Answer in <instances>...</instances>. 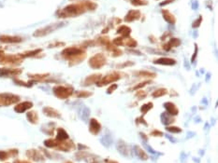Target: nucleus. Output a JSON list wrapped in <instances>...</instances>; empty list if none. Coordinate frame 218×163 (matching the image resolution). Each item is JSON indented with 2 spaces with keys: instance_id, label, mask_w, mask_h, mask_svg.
I'll return each mask as SVG.
<instances>
[{
  "instance_id": "3c124183",
  "label": "nucleus",
  "mask_w": 218,
  "mask_h": 163,
  "mask_svg": "<svg viewBox=\"0 0 218 163\" xmlns=\"http://www.w3.org/2000/svg\"><path fill=\"white\" fill-rule=\"evenodd\" d=\"M139 134H140V136H142V138H143V139H144L145 141H147V140H148V138H147V136H144V134H143L142 132H140Z\"/></svg>"
},
{
  "instance_id": "09e8293b",
  "label": "nucleus",
  "mask_w": 218,
  "mask_h": 163,
  "mask_svg": "<svg viewBox=\"0 0 218 163\" xmlns=\"http://www.w3.org/2000/svg\"><path fill=\"white\" fill-rule=\"evenodd\" d=\"M133 64V63H130V62H127V63H122V64H120L119 66H122V67H125V66H126V65H132Z\"/></svg>"
},
{
  "instance_id": "864d4df0",
  "label": "nucleus",
  "mask_w": 218,
  "mask_h": 163,
  "mask_svg": "<svg viewBox=\"0 0 218 163\" xmlns=\"http://www.w3.org/2000/svg\"><path fill=\"white\" fill-rule=\"evenodd\" d=\"M3 54H4V51L3 50H0V56L3 55Z\"/></svg>"
},
{
  "instance_id": "a18cd8bd",
  "label": "nucleus",
  "mask_w": 218,
  "mask_h": 163,
  "mask_svg": "<svg viewBox=\"0 0 218 163\" xmlns=\"http://www.w3.org/2000/svg\"><path fill=\"white\" fill-rule=\"evenodd\" d=\"M116 88H117V85H116V84H113L112 87H110V88H109V90H107V92H108V93H112V91H113V90H114L115 89H116Z\"/></svg>"
},
{
  "instance_id": "c9c22d12",
  "label": "nucleus",
  "mask_w": 218,
  "mask_h": 163,
  "mask_svg": "<svg viewBox=\"0 0 218 163\" xmlns=\"http://www.w3.org/2000/svg\"><path fill=\"white\" fill-rule=\"evenodd\" d=\"M166 130H168V132H171V133H180V132H182V130L180 128H179V127H174V126L166 127Z\"/></svg>"
},
{
  "instance_id": "393cba45",
  "label": "nucleus",
  "mask_w": 218,
  "mask_h": 163,
  "mask_svg": "<svg viewBox=\"0 0 218 163\" xmlns=\"http://www.w3.org/2000/svg\"><path fill=\"white\" fill-rule=\"evenodd\" d=\"M161 121L164 125H170L172 122H174V119L171 116V115L165 112L161 115Z\"/></svg>"
},
{
  "instance_id": "e433bc0d",
  "label": "nucleus",
  "mask_w": 218,
  "mask_h": 163,
  "mask_svg": "<svg viewBox=\"0 0 218 163\" xmlns=\"http://www.w3.org/2000/svg\"><path fill=\"white\" fill-rule=\"evenodd\" d=\"M138 74L140 76H149V77H155L156 76V74L152 73V72H148V71H139Z\"/></svg>"
},
{
  "instance_id": "6e6552de",
  "label": "nucleus",
  "mask_w": 218,
  "mask_h": 163,
  "mask_svg": "<svg viewBox=\"0 0 218 163\" xmlns=\"http://www.w3.org/2000/svg\"><path fill=\"white\" fill-rule=\"evenodd\" d=\"M120 77H121V76L118 73H112V74H110V75H107L106 76H104L103 78H102L101 80H99L97 83V85L98 87L105 86V85H107V84H111L112 82L117 81Z\"/></svg>"
},
{
  "instance_id": "4c0bfd02",
  "label": "nucleus",
  "mask_w": 218,
  "mask_h": 163,
  "mask_svg": "<svg viewBox=\"0 0 218 163\" xmlns=\"http://www.w3.org/2000/svg\"><path fill=\"white\" fill-rule=\"evenodd\" d=\"M92 95V92L90 91H85V90H81L76 92V96L77 97H89Z\"/></svg>"
},
{
  "instance_id": "f704fd0d",
  "label": "nucleus",
  "mask_w": 218,
  "mask_h": 163,
  "mask_svg": "<svg viewBox=\"0 0 218 163\" xmlns=\"http://www.w3.org/2000/svg\"><path fill=\"white\" fill-rule=\"evenodd\" d=\"M152 108H153V103H148L146 104H143V106H142V108H140V111H142L143 114H146Z\"/></svg>"
},
{
  "instance_id": "a211bd4d",
  "label": "nucleus",
  "mask_w": 218,
  "mask_h": 163,
  "mask_svg": "<svg viewBox=\"0 0 218 163\" xmlns=\"http://www.w3.org/2000/svg\"><path fill=\"white\" fill-rule=\"evenodd\" d=\"M164 106L167 109V111H168L167 113H169L170 115H171V116H176V115H178L179 110H178L177 106H175L174 103H165Z\"/></svg>"
},
{
  "instance_id": "6ab92c4d",
  "label": "nucleus",
  "mask_w": 218,
  "mask_h": 163,
  "mask_svg": "<svg viewBox=\"0 0 218 163\" xmlns=\"http://www.w3.org/2000/svg\"><path fill=\"white\" fill-rule=\"evenodd\" d=\"M162 15H163V18L165 19V21L168 22L169 23L174 24L176 23V18L173 16L168 9H163L162 10Z\"/></svg>"
},
{
  "instance_id": "423d86ee",
  "label": "nucleus",
  "mask_w": 218,
  "mask_h": 163,
  "mask_svg": "<svg viewBox=\"0 0 218 163\" xmlns=\"http://www.w3.org/2000/svg\"><path fill=\"white\" fill-rule=\"evenodd\" d=\"M73 92V89L65 86H57L54 88V93L57 98L60 99H67Z\"/></svg>"
},
{
  "instance_id": "20e7f679",
  "label": "nucleus",
  "mask_w": 218,
  "mask_h": 163,
  "mask_svg": "<svg viewBox=\"0 0 218 163\" xmlns=\"http://www.w3.org/2000/svg\"><path fill=\"white\" fill-rule=\"evenodd\" d=\"M20 101V97L12 93H0V106H8L10 104L17 103Z\"/></svg>"
},
{
  "instance_id": "a19ab883",
  "label": "nucleus",
  "mask_w": 218,
  "mask_h": 163,
  "mask_svg": "<svg viewBox=\"0 0 218 163\" xmlns=\"http://www.w3.org/2000/svg\"><path fill=\"white\" fill-rule=\"evenodd\" d=\"M151 81H147V82H142V83H139V85H137V86H135L133 88V90H139L140 88H142V87H144V86H146L147 84H149Z\"/></svg>"
},
{
  "instance_id": "0eeeda50",
  "label": "nucleus",
  "mask_w": 218,
  "mask_h": 163,
  "mask_svg": "<svg viewBox=\"0 0 218 163\" xmlns=\"http://www.w3.org/2000/svg\"><path fill=\"white\" fill-rule=\"evenodd\" d=\"M106 63V57L102 53H98L89 60V65L92 68H100Z\"/></svg>"
},
{
  "instance_id": "37998d69",
  "label": "nucleus",
  "mask_w": 218,
  "mask_h": 163,
  "mask_svg": "<svg viewBox=\"0 0 218 163\" xmlns=\"http://www.w3.org/2000/svg\"><path fill=\"white\" fill-rule=\"evenodd\" d=\"M136 123L138 124V125H139V123H142V124H144V125H146V126L148 125V124H147V122L143 119V117H142H142H139V119H136Z\"/></svg>"
},
{
  "instance_id": "f8f14e48",
  "label": "nucleus",
  "mask_w": 218,
  "mask_h": 163,
  "mask_svg": "<svg viewBox=\"0 0 218 163\" xmlns=\"http://www.w3.org/2000/svg\"><path fill=\"white\" fill-rule=\"evenodd\" d=\"M22 73L21 69H15V68H2L0 69V76H17Z\"/></svg>"
},
{
  "instance_id": "603ef678",
  "label": "nucleus",
  "mask_w": 218,
  "mask_h": 163,
  "mask_svg": "<svg viewBox=\"0 0 218 163\" xmlns=\"http://www.w3.org/2000/svg\"><path fill=\"white\" fill-rule=\"evenodd\" d=\"M106 161V163H118L117 161H114V160H105Z\"/></svg>"
},
{
  "instance_id": "c85d7f7f",
  "label": "nucleus",
  "mask_w": 218,
  "mask_h": 163,
  "mask_svg": "<svg viewBox=\"0 0 218 163\" xmlns=\"http://www.w3.org/2000/svg\"><path fill=\"white\" fill-rule=\"evenodd\" d=\"M57 143H58V141H57L56 139H49V140L44 141V145H45V146L50 147V148L56 147Z\"/></svg>"
},
{
  "instance_id": "2eb2a0df",
  "label": "nucleus",
  "mask_w": 218,
  "mask_h": 163,
  "mask_svg": "<svg viewBox=\"0 0 218 163\" xmlns=\"http://www.w3.org/2000/svg\"><path fill=\"white\" fill-rule=\"evenodd\" d=\"M32 106H33V103L31 102H23L16 104L14 106V111L17 113H23L26 110L30 109Z\"/></svg>"
},
{
  "instance_id": "9b49d317",
  "label": "nucleus",
  "mask_w": 218,
  "mask_h": 163,
  "mask_svg": "<svg viewBox=\"0 0 218 163\" xmlns=\"http://www.w3.org/2000/svg\"><path fill=\"white\" fill-rule=\"evenodd\" d=\"M117 149L120 152V154H122L125 156H129L131 155L129 146H128L127 143H126L124 141H119L117 143Z\"/></svg>"
},
{
  "instance_id": "79ce46f5",
  "label": "nucleus",
  "mask_w": 218,
  "mask_h": 163,
  "mask_svg": "<svg viewBox=\"0 0 218 163\" xmlns=\"http://www.w3.org/2000/svg\"><path fill=\"white\" fill-rule=\"evenodd\" d=\"M143 145H144V147H145L147 150H148V151H149L150 153H153V154H157V153H156V151H155V150H153V148H152L150 146L147 145V143H144Z\"/></svg>"
},
{
  "instance_id": "2f4dec72",
  "label": "nucleus",
  "mask_w": 218,
  "mask_h": 163,
  "mask_svg": "<svg viewBox=\"0 0 218 163\" xmlns=\"http://www.w3.org/2000/svg\"><path fill=\"white\" fill-rule=\"evenodd\" d=\"M130 3L133 6H145L148 4V1L146 0H130Z\"/></svg>"
},
{
  "instance_id": "cd10ccee",
  "label": "nucleus",
  "mask_w": 218,
  "mask_h": 163,
  "mask_svg": "<svg viewBox=\"0 0 218 163\" xmlns=\"http://www.w3.org/2000/svg\"><path fill=\"white\" fill-rule=\"evenodd\" d=\"M42 49H35V50H31V51H26V52H24V53H22V54H19L20 55L23 59V58H27V57H32V56H35L37 55V53H40V52H41Z\"/></svg>"
},
{
  "instance_id": "7c9ffc66",
  "label": "nucleus",
  "mask_w": 218,
  "mask_h": 163,
  "mask_svg": "<svg viewBox=\"0 0 218 163\" xmlns=\"http://www.w3.org/2000/svg\"><path fill=\"white\" fill-rule=\"evenodd\" d=\"M167 93H168V90L166 89H158L155 91V92H153V96L155 98H158V97L164 96Z\"/></svg>"
},
{
  "instance_id": "473e14b6",
  "label": "nucleus",
  "mask_w": 218,
  "mask_h": 163,
  "mask_svg": "<svg viewBox=\"0 0 218 163\" xmlns=\"http://www.w3.org/2000/svg\"><path fill=\"white\" fill-rule=\"evenodd\" d=\"M10 156V150L9 151H3V150H0V160H6L8 159Z\"/></svg>"
},
{
  "instance_id": "a878e982",
  "label": "nucleus",
  "mask_w": 218,
  "mask_h": 163,
  "mask_svg": "<svg viewBox=\"0 0 218 163\" xmlns=\"http://www.w3.org/2000/svg\"><path fill=\"white\" fill-rule=\"evenodd\" d=\"M128 46L130 48H135L138 45V42L134 38L131 37H123V46Z\"/></svg>"
},
{
  "instance_id": "4468645a",
  "label": "nucleus",
  "mask_w": 218,
  "mask_h": 163,
  "mask_svg": "<svg viewBox=\"0 0 218 163\" xmlns=\"http://www.w3.org/2000/svg\"><path fill=\"white\" fill-rule=\"evenodd\" d=\"M140 17V12L136 9H131L127 12V14L125 17V22L126 23H132L136 20H139Z\"/></svg>"
},
{
  "instance_id": "4be33fe9",
  "label": "nucleus",
  "mask_w": 218,
  "mask_h": 163,
  "mask_svg": "<svg viewBox=\"0 0 218 163\" xmlns=\"http://www.w3.org/2000/svg\"><path fill=\"white\" fill-rule=\"evenodd\" d=\"M68 138H69V136L65 130L62 129V128L57 129V135H56L57 141H66Z\"/></svg>"
},
{
  "instance_id": "aec40b11",
  "label": "nucleus",
  "mask_w": 218,
  "mask_h": 163,
  "mask_svg": "<svg viewBox=\"0 0 218 163\" xmlns=\"http://www.w3.org/2000/svg\"><path fill=\"white\" fill-rule=\"evenodd\" d=\"M100 79H101V76L100 75H98V74L91 75L84 80V85L89 86V85H92L93 83H98Z\"/></svg>"
},
{
  "instance_id": "b1692460",
  "label": "nucleus",
  "mask_w": 218,
  "mask_h": 163,
  "mask_svg": "<svg viewBox=\"0 0 218 163\" xmlns=\"http://www.w3.org/2000/svg\"><path fill=\"white\" fill-rule=\"evenodd\" d=\"M134 150H135V153L136 155L138 156V158L142 160H146V159H148V156L146 155L145 151L143 149H142L139 146H134Z\"/></svg>"
},
{
  "instance_id": "39448f33",
  "label": "nucleus",
  "mask_w": 218,
  "mask_h": 163,
  "mask_svg": "<svg viewBox=\"0 0 218 163\" xmlns=\"http://www.w3.org/2000/svg\"><path fill=\"white\" fill-rule=\"evenodd\" d=\"M23 62V58L20 55H6L5 53L0 56V63L4 65H16Z\"/></svg>"
},
{
  "instance_id": "ea45409f",
  "label": "nucleus",
  "mask_w": 218,
  "mask_h": 163,
  "mask_svg": "<svg viewBox=\"0 0 218 163\" xmlns=\"http://www.w3.org/2000/svg\"><path fill=\"white\" fill-rule=\"evenodd\" d=\"M82 116H81V117H82V119H87V117L89 116V115H90V110H89L87 107H84L82 109Z\"/></svg>"
},
{
  "instance_id": "ddd939ff",
  "label": "nucleus",
  "mask_w": 218,
  "mask_h": 163,
  "mask_svg": "<svg viewBox=\"0 0 218 163\" xmlns=\"http://www.w3.org/2000/svg\"><path fill=\"white\" fill-rule=\"evenodd\" d=\"M100 130H101L100 123L95 119H92L90 120V123H89V130H90V132L94 135H97L100 132Z\"/></svg>"
},
{
  "instance_id": "f3484780",
  "label": "nucleus",
  "mask_w": 218,
  "mask_h": 163,
  "mask_svg": "<svg viewBox=\"0 0 218 163\" xmlns=\"http://www.w3.org/2000/svg\"><path fill=\"white\" fill-rule=\"evenodd\" d=\"M181 43H182L181 39H179L177 37H171L170 39V41L168 42V44H165L163 48L165 50H170L173 47H178V46H180Z\"/></svg>"
},
{
  "instance_id": "dca6fc26",
  "label": "nucleus",
  "mask_w": 218,
  "mask_h": 163,
  "mask_svg": "<svg viewBox=\"0 0 218 163\" xmlns=\"http://www.w3.org/2000/svg\"><path fill=\"white\" fill-rule=\"evenodd\" d=\"M43 113L50 117H54V119H60L61 117V115L58 111L55 110L54 108L49 107V106H46L43 108Z\"/></svg>"
},
{
  "instance_id": "c756f323",
  "label": "nucleus",
  "mask_w": 218,
  "mask_h": 163,
  "mask_svg": "<svg viewBox=\"0 0 218 163\" xmlns=\"http://www.w3.org/2000/svg\"><path fill=\"white\" fill-rule=\"evenodd\" d=\"M101 143H102V145H103L104 146L110 147V146L112 145V138L109 135H105L103 138L101 139Z\"/></svg>"
},
{
  "instance_id": "7ed1b4c3",
  "label": "nucleus",
  "mask_w": 218,
  "mask_h": 163,
  "mask_svg": "<svg viewBox=\"0 0 218 163\" xmlns=\"http://www.w3.org/2000/svg\"><path fill=\"white\" fill-rule=\"evenodd\" d=\"M62 56L65 57L66 59L68 60H76V58H81L82 59L84 56V50L81 48H77V47H70L67 48L62 51Z\"/></svg>"
},
{
  "instance_id": "5fc2aeb1",
  "label": "nucleus",
  "mask_w": 218,
  "mask_h": 163,
  "mask_svg": "<svg viewBox=\"0 0 218 163\" xmlns=\"http://www.w3.org/2000/svg\"><path fill=\"white\" fill-rule=\"evenodd\" d=\"M66 163H72V162H71V161H67Z\"/></svg>"
},
{
  "instance_id": "9d476101",
  "label": "nucleus",
  "mask_w": 218,
  "mask_h": 163,
  "mask_svg": "<svg viewBox=\"0 0 218 163\" xmlns=\"http://www.w3.org/2000/svg\"><path fill=\"white\" fill-rule=\"evenodd\" d=\"M23 38L20 36H0V42L8 43V44H16L21 43Z\"/></svg>"
},
{
  "instance_id": "bb28decb",
  "label": "nucleus",
  "mask_w": 218,
  "mask_h": 163,
  "mask_svg": "<svg viewBox=\"0 0 218 163\" xmlns=\"http://www.w3.org/2000/svg\"><path fill=\"white\" fill-rule=\"evenodd\" d=\"M26 116H27L28 121L32 124H37L38 122V116L35 111H30V112H28L26 114Z\"/></svg>"
},
{
  "instance_id": "412c9836",
  "label": "nucleus",
  "mask_w": 218,
  "mask_h": 163,
  "mask_svg": "<svg viewBox=\"0 0 218 163\" xmlns=\"http://www.w3.org/2000/svg\"><path fill=\"white\" fill-rule=\"evenodd\" d=\"M156 64H163V65H173L176 63V61L171 58H159L153 62Z\"/></svg>"
},
{
  "instance_id": "49530a36",
  "label": "nucleus",
  "mask_w": 218,
  "mask_h": 163,
  "mask_svg": "<svg viewBox=\"0 0 218 163\" xmlns=\"http://www.w3.org/2000/svg\"><path fill=\"white\" fill-rule=\"evenodd\" d=\"M197 44H195V51H194V55L193 57H192L191 59V62L193 63L195 61V59H196V56H197Z\"/></svg>"
},
{
  "instance_id": "8fccbe9b",
  "label": "nucleus",
  "mask_w": 218,
  "mask_h": 163,
  "mask_svg": "<svg viewBox=\"0 0 218 163\" xmlns=\"http://www.w3.org/2000/svg\"><path fill=\"white\" fill-rule=\"evenodd\" d=\"M14 163H30L28 161H24V160H16Z\"/></svg>"
},
{
  "instance_id": "1a4fd4ad",
  "label": "nucleus",
  "mask_w": 218,
  "mask_h": 163,
  "mask_svg": "<svg viewBox=\"0 0 218 163\" xmlns=\"http://www.w3.org/2000/svg\"><path fill=\"white\" fill-rule=\"evenodd\" d=\"M26 156H28L29 159H33L34 161H37V162H43L44 160H45V159H44V156L40 151H37V150H36V149L27 150V151H26Z\"/></svg>"
},
{
  "instance_id": "c03bdc74",
  "label": "nucleus",
  "mask_w": 218,
  "mask_h": 163,
  "mask_svg": "<svg viewBox=\"0 0 218 163\" xmlns=\"http://www.w3.org/2000/svg\"><path fill=\"white\" fill-rule=\"evenodd\" d=\"M151 134L153 136H163V132H159V130H153V132H151Z\"/></svg>"
},
{
  "instance_id": "5701e85b",
  "label": "nucleus",
  "mask_w": 218,
  "mask_h": 163,
  "mask_svg": "<svg viewBox=\"0 0 218 163\" xmlns=\"http://www.w3.org/2000/svg\"><path fill=\"white\" fill-rule=\"evenodd\" d=\"M130 33H131V29L126 25H122L117 29V34L122 35V37H127L130 35Z\"/></svg>"
},
{
  "instance_id": "f03ea898",
  "label": "nucleus",
  "mask_w": 218,
  "mask_h": 163,
  "mask_svg": "<svg viewBox=\"0 0 218 163\" xmlns=\"http://www.w3.org/2000/svg\"><path fill=\"white\" fill-rule=\"evenodd\" d=\"M64 25H65V23H52V24H49V25L45 26V27L36 30L34 32L33 36L35 37H42V36H48V35L51 34V33H53V32L56 31L57 29L63 27Z\"/></svg>"
},
{
  "instance_id": "f257e3e1",
  "label": "nucleus",
  "mask_w": 218,
  "mask_h": 163,
  "mask_svg": "<svg viewBox=\"0 0 218 163\" xmlns=\"http://www.w3.org/2000/svg\"><path fill=\"white\" fill-rule=\"evenodd\" d=\"M98 7V5L91 2V1H85L79 4H71L65 7L64 9H60L57 12V16L60 18H68V17H74L81 15L84 13L87 10L95 9Z\"/></svg>"
},
{
  "instance_id": "58836bf2",
  "label": "nucleus",
  "mask_w": 218,
  "mask_h": 163,
  "mask_svg": "<svg viewBox=\"0 0 218 163\" xmlns=\"http://www.w3.org/2000/svg\"><path fill=\"white\" fill-rule=\"evenodd\" d=\"M201 22H202V17L200 16V17H198V18L196 20V21H194L193 24H192V27H193V28H197L198 26L200 25Z\"/></svg>"
},
{
  "instance_id": "72a5a7b5",
  "label": "nucleus",
  "mask_w": 218,
  "mask_h": 163,
  "mask_svg": "<svg viewBox=\"0 0 218 163\" xmlns=\"http://www.w3.org/2000/svg\"><path fill=\"white\" fill-rule=\"evenodd\" d=\"M47 76H48V74H42V75H40V74L29 75V77L33 78V79H35V80H41V79H43V78H45V77H47Z\"/></svg>"
},
{
  "instance_id": "de8ad7c7",
  "label": "nucleus",
  "mask_w": 218,
  "mask_h": 163,
  "mask_svg": "<svg viewBox=\"0 0 218 163\" xmlns=\"http://www.w3.org/2000/svg\"><path fill=\"white\" fill-rule=\"evenodd\" d=\"M173 1H174V0H166V1L162 2L160 5H161V6H165V5H167V4H170V3H172Z\"/></svg>"
}]
</instances>
